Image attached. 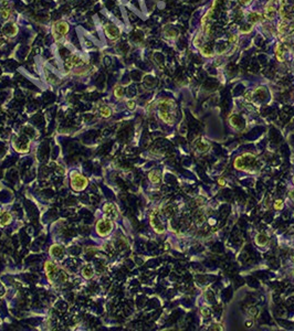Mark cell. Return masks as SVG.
<instances>
[{
    "label": "cell",
    "mask_w": 294,
    "mask_h": 331,
    "mask_svg": "<svg viewBox=\"0 0 294 331\" xmlns=\"http://www.w3.org/2000/svg\"><path fill=\"white\" fill-rule=\"evenodd\" d=\"M44 272H46V276L49 279V281L52 283V281H54V278L59 276L60 268H59L53 262L48 261V262H46V264H44Z\"/></svg>",
    "instance_id": "5b68a950"
},
{
    "label": "cell",
    "mask_w": 294,
    "mask_h": 331,
    "mask_svg": "<svg viewBox=\"0 0 294 331\" xmlns=\"http://www.w3.org/2000/svg\"><path fill=\"white\" fill-rule=\"evenodd\" d=\"M251 1L252 0H239V2L242 3V5H249V3H251Z\"/></svg>",
    "instance_id": "4316f807"
},
{
    "label": "cell",
    "mask_w": 294,
    "mask_h": 331,
    "mask_svg": "<svg viewBox=\"0 0 294 331\" xmlns=\"http://www.w3.org/2000/svg\"><path fill=\"white\" fill-rule=\"evenodd\" d=\"M103 212H104V216L108 219H116L118 216V210H117L116 206L113 203H105L103 206Z\"/></svg>",
    "instance_id": "52a82bcc"
},
{
    "label": "cell",
    "mask_w": 294,
    "mask_h": 331,
    "mask_svg": "<svg viewBox=\"0 0 294 331\" xmlns=\"http://www.w3.org/2000/svg\"><path fill=\"white\" fill-rule=\"evenodd\" d=\"M148 179L151 180V182H153V183H158V182L161 181V176H159V173H158L157 171L153 170V171H151L148 173Z\"/></svg>",
    "instance_id": "9a60e30c"
},
{
    "label": "cell",
    "mask_w": 294,
    "mask_h": 331,
    "mask_svg": "<svg viewBox=\"0 0 294 331\" xmlns=\"http://www.w3.org/2000/svg\"><path fill=\"white\" fill-rule=\"evenodd\" d=\"M219 183H220V184H224V181H222V179H220V180H219Z\"/></svg>",
    "instance_id": "f1b7e54d"
},
{
    "label": "cell",
    "mask_w": 294,
    "mask_h": 331,
    "mask_svg": "<svg viewBox=\"0 0 294 331\" xmlns=\"http://www.w3.org/2000/svg\"><path fill=\"white\" fill-rule=\"evenodd\" d=\"M249 314H251L252 316H255V314H257V308H254V307L250 308V310H249Z\"/></svg>",
    "instance_id": "484cf974"
},
{
    "label": "cell",
    "mask_w": 294,
    "mask_h": 331,
    "mask_svg": "<svg viewBox=\"0 0 294 331\" xmlns=\"http://www.w3.org/2000/svg\"><path fill=\"white\" fill-rule=\"evenodd\" d=\"M104 32L107 38L111 40H115L119 36V30L113 24H106L104 27Z\"/></svg>",
    "instance_id": "ba28073f"
},
{
    "label": "cell",
    "mask_w": 294,
    "mask_h": 331,
    "mask_svg": "<svg viewBox=\"0 0 294 331\" xmlns=\"http://www.w3.org/2000/svg\"><path fill=\"white\" fill-rule=\"evenodd\" d=\"M12 221V215L9 212H3L0 215V226H6Z\"/></svg>",
    "instance_id": "5bb4252c"
},
{
    "label": "cell",
    "mask_w": 294,
    "mask_h": 331,
    "mask_svg": "<svg viewBox=\"0 0 294 331\" xmlns=\"http://www.w3.org/2000/svg\"><path fill=\"white\" fill-rule=\"evenodd\" d=\"M283 208V201L282 200H277L274 203V209L275 210H282Z\"/></svg>",
    "instance_id": "cb8c5ba5"
},
{
    "label": "cell",
    "mask_w": 294,
    "mask_h": 331,
    "mask_svg": "<svg viewBox=\"0 0 294 331\" xmlns=\"http://www.w3.org/2000/svg\"><path fill=\"white\" fill-rule=\"evenodd\" d=\"M123 88H122L121 86H116L114 88V95L116 98H121L122 96H123Z\"/></svg>",
    "instance_id": "44dd1931"
},
{
    "label": "cell",
    "mask_w": 294,
    "mask_h": 331,
    "mask_svg": "<svg viewBox=\"0 0 294 331\" xmlns=\"http://www.w3.org/2000/svg\"><path fill=\"white\" fill-rule=\"evenodd\" d=\"M158 114H159V117H161V121H165L166 124L171 125V124H174V121H175V118H174V116L170 114L169 111H166V109H159Z\"/></svg>",
    "instance_id": "30bf717a"
},
{
    "label": "cell",
    "mask_w": 294,
    "mask_h": 331,
    "mask_svg": "<svg viewBox=\"0 0 294 331\" xmlns=\"http://www.w3.org/2000/svg\"><path fill=\"white\" fill-rule=\"evenodd\" d=\"M259 20H261V16L259 15V13H257V12H252V13L249 15V21L257 22V21H259Z\"/></svg>",
    "instance_id": "ffe728a7"
},
{
    "label": "cell",
    "mask_w": 294,
    "mask_h": 331,
    "mask_svg": "<svg viewBox=\"0 0 294 331\" xmlns=\"http://www.w3.org/2000/svg\"><path fill=\"white\" fill-rule=\"evenodd\" d=\"M275 13V9L274 6H273V0H270L269 3L265 7V18H269V19H273V16Z\"/></svg>",
    "instance_id": "4fadbf2b"
},
{
    "label": "cell",
    "mask_w": 294,
    "mask_h": 331,
    "mask_svg": "<svg viewBox=\"0 0 294 331\" xmlns=\"http://www.w3.org/2000/svg\"><path fill=\"white\" fill-rule=\"evenodd\" d=\"M151 224H152V226H153L154 230H155L156 233L161 234V233L164 232V226L158 222L157 219L155 218V213H152L151 214Z\"/></svg>",
    "instance_id": "8fae6325"
},
{
    "label": "cell",
    "mask_w": 294,
    "mask_h": 331,
    "mask_svg": "<svg viewBox=\"0 0 294 331\" xmlns=\"http://www.w3.org/2000/svg\"><path fill=\"white\" fill-rule=\"evenodd\" d=\"M81 274H82V276L85 278V279H91V278L93 277V275H94V272H93L92 266H91V265H85L84 267L82 268V271H81Z\"/></svg>",
    "instance_id": "7c38bea8"
},
{
    "label": "cell",
    "mask_w": 294,
    "mask_h": 331,
    "mask_svg": "<svg viewBox=\"0 0 294 331\" xmlns=\"http://www.w3.org/2000/svg\"><path fill=\"white\" fill-rule=\"evenodd\" d=\"M275 55H277V59L280 62H282L283 53H282V44L281 43H277V46H275Z\"/></svg>",
    "instance_id": "ac0fdd59"
},
{
    "label": "cell",
    "mask_w": 294,
    "mask_h": 331,
    "mask_svg": "<svg viewBox=\"0 0 294 331\" xmlns=\"http://www.w3.org/2000/svg\"><path fill=\"white\" fill-rule=\"evenodd\" d=\"M255 159L257 158L253 155H251V154H244V155L240 156V157H238L234 160V168H237L239 170L248 171L250 168H252L254 166Z\"/></svg>",
    "instance_id": "7a4b0ae2"
},
{
    "label": "cell",
    "mask_w": 294,
    "mask_h": 331,
    "mask_svg": "<svg viewBox=\"0 0 294 331\" xmlns=\"http://www.w3.org/2000/svg\"><path fill=\"white\" fill-rule=\"evenodd\" d=\"M127 107H128V109H131V111H134L135 107H136V103H135L134 101H128L127 102Z\"/></svg>",
    "instance_id": "d4e9b609"
},
{
    "label": "cell",
    "mask_w": 294,
    "mask_h": 331,
    "mask_svg": "<svg viewBox=\"0 0 294 331\" xmlns=\"http://www.w3.org/2000/svg\"><path fill=\"white\" fill-rule=\"evenodd\" d=\"M12 147L17 152L24 154L28 152L30 149V140L27 137L21 136V137H16L12 139Z\"/></svg>",
    "instance_id": "277c9868"
},
{
    "label": "cell",
    "mask_w": 294,
    "mask_h": 331,
    "mask_svg": "<svg viewBox=\"0 0 294 331\" xmlns=\"http://www.w3.org/2000/svg\"><path fill=\"white\" fill-rule=\"evenodd\" d=\"M70 184L71 188L74 191H83L89 184V180L86 177H84L82 173L78 171H73L70 177Z\"/></svg>",
    "instance_id": "6da1fadb"
},
{
    "label": "cell",
    "mask_w": 294,
    "mask_h": 331,
    "mask_svg": "<svg viewBox=\"0 0 294 331\" xmlns=\"http://www.w3.org/2000/svg\"><path fill=\"white\" fill-rule=\"evenodd\" d=\"M100 114L102 117L108 118V117L112 115V111H111V108H109L108 106H103V107H101V109H100Z\"/></svg>",
    "instance_id": "e0dca14e"
},
{
    "label": "cell",
    "mask_w": 294,
    "mask_h": 331,
    "mask_svg": "<svg viewBox=\"0 0 294 331\" xmlns=\"http://www.w3.org/2000/svg\"><path fill=\"white\" fill-rule=\"evenodd\" d=\"M255 243H257L258 245L263 246V245H265L267 243V237L263 234H258L257 235V237H255Z\"/></svg>",
    "instance_id": "2e32d148"
},
{
    "label": "cell",
    "mask_w": 294,
    "mask_h": 331,
    "mask_svg": "<svg viewBox=\"0 0 294 331\" xmlns=\"http://www.w3.org/2000/svg\"><path fill=\"white\" fill-rule=\"evenodd\" d=\"M200 52H201L202 55H205V56H211L212 55V51L210 50V48L208 45H204L202 48H200Z\"/></svg>",
    "instance_id": "d6986e66"
},
{
    "label": "cell",
    "mask_w": 294,
    "mask_h": 331,
    "mask_svg": "<svg viewBox=\"0 0 294 331\" xmlns=\"http://www.w3.org/2000/svg\"><path fill=\"white\" fill-rule=\"evenodd\" d=\"M49 253H50V256L54 257V258H59V257H62L64 254V247L61 246V245H52L49 249Z\"/></svg>",
    "instance_id": "9c48e42d"
},
{
    "label": "cell",
    "mask_w": 294,
    "mask_h": 331,
    "mask_svg": "<svg viewBox=\"0 0 294 331\" xmlns=\"http://www.w3.org/2000/svg\"><path fill=\"white\" fill-rule=\"evenodd\" d=\"M251 324H252V322H247V326H248V327H250Z\"/></svg>",
    "instance_id": "f546056e"
},
{
    "label": "cell",
    "mask_w": 294,
    "mask_h": 331,
    "mask_svg": "<svg viewBox=\"0 0 294 331\" xmlns=\"http://www.w3.org/2000/svg\"><path fill=\"white\" fill-rule=\"evenodd\" d=\"M208 147H209V146L207 145L206 143H198L197 144V148L200 150V151H206V150L208 149Z\"/></svg>",
    "instance_id": "603a6c76"
},
{
    "label": "cell",
    "mask_w": 294,
    "mask_h": 331,
    "mask_svg": "<svg viewBox=\"0 0 294 331\" xmlns=\"http://www.w3.org/2000/svg\"><path fill=\"white\" fill-rule=\"evenodd\" d=\"M95 230H96V233L100 236L105 237L112 232L113 230V222L111 219L108 218H104L101 219L96 222V225H95Z\"/></svg>",
    "instance_id": "3957f363"
},
{
    "label": "cell",
    "mask_w": 294,
    "mask_h": 331,
    "mask_svg": "<svg viewBox=\"0 0 294 331\" xmlns=\"http://www.w3.org/2000/svg\"><path fill=\"white\" fill-rule=\"evenodd\" d=\"M69 31V26L66 22L64 21H59L56 22L55 24H54V28H53V35H54V39L55 40H59L60 38H62V36H64L66 33H68Z\"/></svg>",
    "instance_id": "8992f818"
},
{
    "label": "cell",
    "mask_w": 294,
    "mask_h": 331,
    "mask_svg": "<svg viewBox=\"0 0 294 331\" xmlns=\"http://www.w3.org/2000/svg\"><path fill=\"white\" fill-rule=\"evenodd\" d=\"M0 13H1V16H2L5 19H8V18L11 16V10H10L9 8H3V9L0 11Z\"/></svg>",
    "instance_id": "7402d4cb"
},
{
    "label": "cell",
    "mask_w": 294,
    "mask_h": 331,
    "mask_svg": "<svg viewBox=\"0 0 294 331\" xmlns=\"http://www.w3.org/2000/svg\"><path fill=\"white\" fill-rule=\"evenodd\" d=\"M229 40H230V42L236 41V40H237V36H230V39H229Z\"/></svg>",
    "instance_id": "83f0119b"
}]
</instances>
